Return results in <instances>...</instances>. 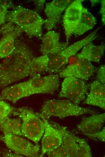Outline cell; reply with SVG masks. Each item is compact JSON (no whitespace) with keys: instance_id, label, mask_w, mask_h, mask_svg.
I'll return each instance as SVG.
<instances>
[{"instance_id":"9c48e42d","label":"cell","mask_w":105,"mask_h":157,"mask_svg":"<svg viewBox=\"0 0 105 157\" xmlns=\"http://www.w3.org/2000/svg\"><path fill=\"white\" fill-rule=\"evenodd\" d=\"M0 29L2 35L0 40V58H5L13 52L15 40L23 31L15 24L6 22Z\"/></svg>"},{"instance_id":"7402d4cb","label":"cell","mask_w":105,"mask_h":157,"mask_svg":"<svg viewBox=\"0 0 105 157\" xmlns=\"http://www.w3.org/2000/svg\"><path fill=\"white\" fill-rule=\"evenodd\" d=\"M49 56L47 55L34 57L31 63V75L33 76L46 71L49 62Z\"/></svg>"},{"instance_id":"ffe728a7","label":"cell","mask_w":105,"mask_h":157,"mask_svg":"<svg viewBox=\"0 0 105 157\" xmlns=\"http://www.w3.org/2000/svg\"><path fill=\"white\" fill-rule=\"evenodd\" d=\"M96 23V18L84 8L80 21L72 35L75 37L81 35L92 29Z\"/></svg>"},{"instance_id":"83f0119b","label":"cell","mask_w":105,"mask_h":157,"mask_svg":"<svg viewBox=\"0 0 105 157\" xmlns=\"http://www.w3.org/2000/svg\"><path fill=\"white\" fill-rule=\"evenodd\" d=\"M90 138L98 139L104 142L105 141V127H103L99 132L92 135Z\"/></svg>"},{"instance_id":"6da1fadb","label":"cell","mask_w":105,"mask_h":157,"mask_svg":"<svg viewBox=\"0 0 105 157\" xmlns=\"http://www.w3.org/2000/svg\"><path fill=\"white\" fill-rule=\"evenodd\" d=\"M34 57L29 46L17 39L12 53L0 63V87L5 88L31 76V63Z\"/></svg>"},{"instance_id":"1f68e13d","label":"cell","mask_w":105,"mask_h":157,"mask_svg":"<svg viewBox=\"0 0 105 157\" xmlns=\"http://www.w3.org/2000/svg\"><path fill=\"white\" fill-rule=\"evenodd\" d=\"M91 6H94L95 5L99 2V1L97 0H91Z\"/></svg>"},{"instance_id":"277c9868","label":"cell","mask_w":105,"mask_h":157,"mask_svg":"<svg viewBox=\"0 0 105 157\" xmlns=\"http://www.w3.org/2000/svg\"><path fill=\"white\" fill-rule=\"evenodd\" d=\"M22 120L21 132L23 136L38 144L45 130L44 122L37 113L26 107L14 108L12 113Z\"/></svg>"},{"instance_id":"30bf717a","label":"cell","mask_w":105,"mask_h":157,"mask_svg":"<svg viewBox=\"0 0 105 157\" xmlns=\"http://www.w3.org/2000/svg\"><path fill=\"white\" fill-rule=\"evenodd\" d=\"M83 1L84 0L73 1L65 10L63 25L67 43H69V40L81 19L84 8L82 4Z\"/></svg>"},{"instance_id":"5b68a950","label":"cell","mask_w":105,"mask_h":157,"mask_svg":"<svg viewBox=\"0 0 105 157\" xmlns=\"http://www.w3.org/2000/svg\"><path fill=\"white\" fill-rule=\"evenodd\" d=\"M98 27L83 39L76 41L56 53L48 56L49 59L46 72L49 73L57 72L68 62L69 59L88 43L97 38Z\"/></svg>"},{"instance_id":"f1b7e54d","label":"cell","mask_w":105,"mask_h":157,"mask_svg":"<svg viewBox=\"0 0 105 157\" xmlns=\"http://www.w3.org/2000/svg\"><path fill=\"white\" fill-rule=\"evenodd\" d=\"M101 7L99 13L101 15V20L103 25L105 24V1L102 0L100 1Z\"/></svg>"},{"instance_id":"2e32d148","label":"cell","mask_w":105,"mask_h":157,"mask_svg":"<svg viewBox=\"0 0 105 157\" xmlns=\"http://www.w3.org/2000/svg\"><path fill=\"white\" fill-rule=\"evenodd\" d=\"M90 91L84 104L105 109V85L97 80L89 85Z\"/></svg>"},{"instance_id":"44dd1931","label":"cell","mask_w":105,"mask_h":157,"mask_svg":"<svg viewBox=\"0 0 105 157\" xmlns=\"http://www.w3.org/2000/svg\"><path fill=\"white\" fill-rule=\"evenodd\" d=\"M21 120L19 118L8 117L0 122V130L4 134H11L23 136L21 132Z\"/></svg>"},{"instance_id":"cb8c5ba5","label":"cell","mask_w":105,"mask_h":157,"mask_svg":"<svg viewBox=\"0 0 105 157\" xmlns=\"http://www.w3.org/2000/svg\"><path fill=\"white\" fill-rule=\"evenodd\" d=\"M14 109L7 103L0 100V122L8 117Z\"/></svg>"},{"instance_id":"52a82bcc","label":"cell","mask_w":105,"mask_h":157,"mask_svg":"<svg viewBox=\"0 0 105 157\" xmlns=\"http://www.w3.org/2000/svg\"><path fill=\"white\" fill-rule=\"evenodd\" d=\"M30 95L37 94H53L60 86L59 74H50L42 76L35 75L27 81Z\"/></svg>"},{"instance_id":"484cf974","label":"cell","mask_w":105,"mask_h":157,"mask_svg":"<svg viewBox=\"0 0 105 157\" xmlns=\"http://www.w3.org/2000/svg\"><path fill=\"white\" fill-rule=\"evenodd\" d=\"M46 154L49 157H69L68 154L62 144Z\"/></svg>"},{"instance_id":"ac0fdd59","label":"cell","mask_w":105,"mask_h":157,"mask_svg":"<svg viewBox=\"0 0 105 157\" xmlns=\"http://www.w3.org/2000/svg\"><path fill=\"white\" fill-rule=\"evenodd\" d=\"M49 122L60 133L62 139V144L66 149L69 157H76L78 146L75 136L68 130L66 127L61 126L54 122Z\"/></svg>"},{"instance_id":"8fae6325","label":"cell","mask_w":105,"mask_h":157,"mask_svg":"<svg viewBox=\"0 0 105 157\" xmlns=\"http://www.w3.org/2000/svg\"><path fill=\"white\" fill-rule=\"evenodd\" d=\"M72 1L55 0L46 3L44 8L46 18L44 20V28L48 31L55 28L60 21L62 13Z\"/></svg>"},{"instance_id":"4316f807","label":"cell","mask_w":105,"mask_h":157,"mask_svg":"<svg viewBox=\"0 0 105 157\" xmlns=\"http://www.w3.org/2000/svg\"><path fill=\"white\" fill-rule=\"evenodd\" d=\"M97 80L100 82L105 83V66L103 65L100 66L97 69Z\"/></svg>"},{"instance_id":"8992f818","label":"cell","mask_w":105,"mask_h":157,"mask_svg":"<svg viewBox=\"0 0 105 157\" xmlns=\"http://www.w3.org/2000/svg\"><path fill=\"white\" fill-rule=\"evenodd\" d=\"M89 88L84 80L74 77H66L62 83L58 96L66 98L78 105L85 99Z\"/></svg>"},{"instance_id":"7a4b0ae2","label":"cell","mask_w":105,"mask_h":157,"mask_svg":"<svg viewBox=\"0 0 105 157\" xmlns=\"http://www.w3.org/2000/svg\"><path fill=\"white\" fill-rule=\"evenodd\" d=\"M11 22L19 27L30 38L33 37L41 39L43 19L35 11L18 5L8 11L5 22Z\"/></svg>"},{"instance_id":"d4e9b609","label":"cell","mask_w":105,"mask_h":157,"mask_svg":"<svg viewBox=\"0 0 105 157\" xmlns=\"http://www.w3.org/2000/svg\"><path fill=\"white\" fill-rule=\"evenodd\" d=\"M14 6L11 2L6 3L4 1L0 2V25H2L5 23V18L8 12V8H13Z\"/></svg>"},{"instance_id":"f546056e","label":"cell","mask_w":105,"mask_h":157,"mask_svg":"<svg viewBox=\"0 0 105 157\" xmlns=\"http://www.w3.org/2000/svg\"><path fill=\"white\" fill-rule=\"evenodd\" d=\"M33 1L35 6V11L38 13V12L41 11L44 8L45 0H33Z\"/></svg>"},{"instance_id":"9a60e30c","label":"cell","mask_w":105,"mask_h":157,"mask_svg":"<svg viewBox=\"0 0 105 157\" xmlns=\"http://www.w3.org/2000/svg\"><path fill=\"white\" fill-rule=\"evenodd\" d=\"M105 120V113L92 114L83 118L77 127L79 131L90 138L102 129Z\"/></svg>"},{"instance_id":"ba28073f","label":"cell","mask_w":105,"mask_h":157,"mask_svg":"<svg viewBox=\"0 0 105 157\" xmlns=\"http://www.w3.org/2000/svg\"><path fill=\"white\" fill-rule=\"evenodd\" d=\"M21 136L5 134L1 138L7 147L15 153L27 157L40 156L39 145L33 144Z\"/></svg>"},{"instance_id":"5bb4252c","label":"cell","mask_w":105,"mask_h":157,"mask_svg":"<svg viewBox=\"0 0 105 157\" xmlns=\"http://www.w3.org/2000/svg\"><path fill=\"white\" fill-rule=\"evenodd\" d=\"M60 35L55 31H48L42 37L40 51L43 55H49L59 52L68 46L69 43L59 41Z\"/></svg>"},{"instance_id":"603a6c76","label":"cell","mask_w":105,"mask_h":157,"mask_svg":"<svg viewBox=\"0 0 105 157\" xmlns=\"http://www.w3.org/2000/svg\"><path fill=\"white\" fill-rule=\"evenodd\" d=\"M78 143L76 157H91V152L90 146L85 139L75 136Z\"/></svg>"},{"instance_id":"e0dca14e","label":"cell","mask_w":105,"mask_h":157,"mask_svg":"<svg viewBox=\"0 0 105 157\" xmlns=\"http://www.w3.org/2000/svg\"><path fill=\"white\" fill-rule=\"evenodd\" d=\"M30 95L26 81L5 88L0 94V100H8L15 103L20 99Z\"/></svg>"},{"instance_id":"d6a6232c","label":"cell","mask_w":105,"mask_h":157,"mask_svg":"<svg viewBox=\"0 0 105 157\" xmlns=\"http://www.w3.org/2000/svg\"></svg>"},{"instance_id":"4dcf8cb0","label":"cell","mask_w":105,"mask_h":157,"mask_svg":"<svg viewBox=\"0 0 105 157\" xmlns=\"http://www.w3.org/2000/svg\"><path fill=\"white\" fill-rule=\"evenodd\" d=\"M4 156L6 157H22V156L16 153L13 154L11 152H8L5 154Z\"/></svg>"},{"instance_id":"836d02e7","label":"cell","mask_w":105,"mask_h":157,"mask_svg":"<svg viewBox=\"0 0 105 157\" xmlns=\"http://www.w3.org/2000/svg\"></svg>"},{"instance_id":"3957f363","label":"cell","mask_w":105,"mask_h":157,"mask_svg":"<svg viewBox=\"0 0 105 157\" xmlns=\"http://www.w3.org/2000/svg\"><path fill=\"white\" fill-rule=\"evenodd\" d=\"M96 112L89 108H85L76 105L68 100L51 99L43 104L40 113L48 120L52 117L60 118L85 114H95Z\"/></svg>"},{"instance_id":"d6986e66","label":"cell","mask_w":105,"mask_h":157,"mask_svg":"<svg viewBox=\"0 0 105 157\" xmlns=\"http://www.w3.org/2000/svg\"><path fill=\"white\" fill-rule=\"evenodd\" d=\"M104 44L96 46L91 42L84 46L76 57L78 59H84L90 62L99 63L105 51Z\"/></svg>"},{"instance_id":"7c38bea8","label":"cell","mask_w":105,"mask_h":157,"mask_svg":"<svg viewBox=\"0 0 105 157\" xmlns=\"http://www.w3.org/2000/svg\"><path fill=\"white\" fill-rule=\"evenodd\" d=\"M39 116L44 122L45 130L42 140V152L40 157L57 148L62 143L61 135L59 130L40 113Z\"/></svg>"},{"instance_id":"4fadbf2b","label":"cell","mask_w":105,"mask_h":157,"mask_svg":"<svg viewBox=\"0 0 105 157\" xmlns=\"http://www.w3.org/2000/svg\"><path fill=\"white\" fill-rule=\"evenodd\" d=\"M96 69L91 62L84 59H78L75 64L70 65L60 71V77L72 76L87 80L95 72Z\"/></svg>"}]
</instances>
